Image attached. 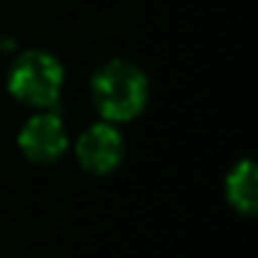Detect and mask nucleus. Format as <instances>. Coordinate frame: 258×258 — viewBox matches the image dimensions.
<instances>
[{"instance_id":"obj_1","label":"nucleus","mask_w":258,"mask_h":258,"mask_svg":"<svg viewBox=\"0 0 258 258\" xmlns=\"http://www.w3.org/2000/svg\"><path fill=\"white\" fill-rule=\"evenodd\" d=\"M91 96L99 114L109 124L132 121L147 106L150 84L140 66L129 63L124 58H114L94 74Z\"/></svg>"},{"instance_id":"obj_2","label":"nucleus","mask_w":258,"mask_h":258,"mask_svg":"<svg viewBox=\"0 0 258 258\" xmlns=\"http://www.w3.org/2000/svg\"><path fill=\"white\" fill-rule=\"evenodd\" d=\"M8 89L18 101L36 109H48L61 96L63 66L46 51H26L11 66Z\"/></svg>"},{"instance_id":"obj_3","label":"nucleus","mask_w":258,"mask_h":258,"mask_svg":"<svg viewBox=\"0 0 258 258\" xmlns=\"http://www.w3.org/2000/svg\"><path fill=\"white\" fill-rule=\"evenodd\" d=\"M18 147H21V152L31 162H36V165H51L69 147L66 126H63V121L56 114H36L21 129Z\"/></svg>"},{"instance_id":"obj_4","label":"nucleus","mask_w":258,"mask_h":258,"mask_svg":"<svg viewBox=\"0 0 258 258\" xmlns=\"http://www.w3.org/2000/svg\"><path fill=\"white\" fill-rule=\"evenodd\" d=\"M76 157L86 172L109 175L111 170L119 167L124 157V142H121L119 129L109 121L89 126L76 142Z\"/></svg>"},{"instance_id":"obj_5","label":"nucleus","mask_w":258,"mask_h":258,"mask_svg":"<svg viewBox=\"0 0 258 258\" xmlns=\"http://www.w3.org/2000/svg\"><path fill=\"white\" fill-rule=\"evenodd\" d=\"M255 180L258 177H255L253 160H240L225 180V198L243 215H253L258 208V182Z\"/></svg>"}]
</instances>
